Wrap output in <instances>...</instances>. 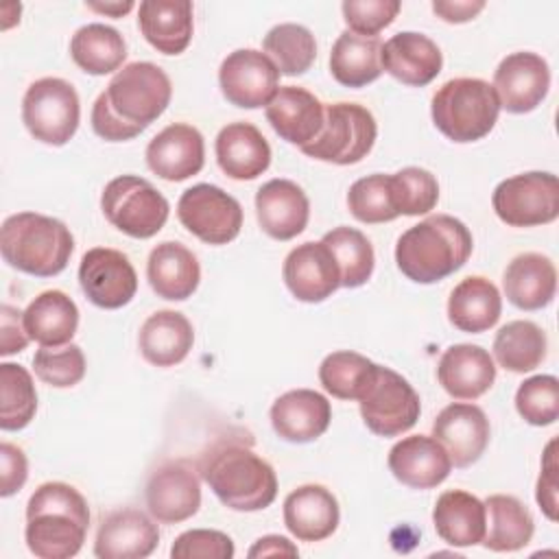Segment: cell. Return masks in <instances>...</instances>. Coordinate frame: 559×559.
<instances>
[{
    "instance_id": "6da1fadb",
    "label": "cell",
    "mask_w": 559,
    "mask_h": 559,
    "mask_svg": "<svg viewBox=\"0 0 559 559\" xmlns=\"http://www.w3.org/2000/svg\"><path fill=\"white\" fill-rule=\"evenodd\" d=\"M197 469L214 496L234 511H262L277 496L275 469L253 452L251 439H216L201 454Z\"/></svg>"
},
{
    "instance_id": "7a4b0ae2",
    "label": "cell",
    "mask_w": 559,
    "mask_h": 559,
    "mask_svg": "<svg viewBox=\"0 0 559 559\" xmlns=\"http://www.w3.org/2000/svg\"><path fill=\"white\" fill-rule=\"evenodd\" d=\"M87 526V502L68 483H44L28 498L24 539L39 559L74 557L83 548Z\"/></svg>"
},
{
    "instance_id": "3957f363",
    "label": "cell",
    "mask_w": 559,
    "mask_h": 559,
    "mask_svg": "<svg viewBox=\"0 0 559 559\" xmlns=\"http://www.w3.org/2000/svg\"><path fill=\"white\" fill-rule=\"evenodd\" d=\"M472 234L463 221L435 214L408 227L395 245L397 269L417 284H435L459 271L472 255Z\"/></svg>"
},
{
    "instance_id": "277c9868",
    "label": "cell",
    "mask_w": 559,
    "mask_h": 559,
    "mask_svg": "<svg viewBox=\"0 0 559 559\" xmlns=\"http://www.w3.org/2000/svg\"><path fill=\"white\" fill-rule=\"evenodd\" d=\"M0 251L9 266L35 277H52L68 266L74 238L59 218L17 212L2 223Z\"/></svg>"
},
{
    "instance_id": "5b68a950",
    "label": "cell",
    "mask_w": 559,
    "mask_h": 559,
    "mask_svg": "<svg viewBox=\"0 0 559 559\" xmlns=\"http://www.w3.org/2000/svg\"><path fill=\"white\" fill-rule=\"evenodd\" d=\"M430 114L435 127L448 140L465 144L485 138L493 129L500 100L487 81L459 76L435 92Z\"/></svg>"
},
{
    "instance_id": "8992f818",
    "label": "cell",
    "mask_w": 559,
    "mask_h": 559,
    "mask_svg": "<svg viewBox=\"0 0 559 559\" xmlns=\"http://www.w3.org/2000/svg\"><path fill=\"white\" fill-rule=\"evenodd\" d=\"M103 94L111 114L140 135L166 111L173 85L159 66L133 61L114 74Z\"/></svg>"
},
{
    "instance_id": "52a82bcc",
    "label": "cell",
    "mask_w": 559,
    "mask_h": 559,
    "mask_svg": "<svg viewBox=\"0 0 559 559\" xmlns=\"http://www.w3.org/2000/svg\"><path fill=\"white\" fill-rule=\"evenodd\" d=\"M105 218L131 238H153L168 221L166 197L144 177L120 175L100 194Z\"/></svg>"
},
{
    "instance_id": "ba28073f",
    "label": "cell",
    "mask_w": 559,
    "mask_h": 559,
    "mask_svg": "<svg viewBox=\"0 0 559 559\" xmlns=\"http://www.w3.org/2000/svg\"><path fill=\"white\" fill-rule=\"evenodd\" d=\"M376 135V118L367 107L356 103H332L325 105V120L319 135L299 151L319 162L349 166L369 155Z\"/></svg>"
},
{
    "instance_id": "9c48e42d",
    "label": "cell",
    "mask_w": 559,
    "mask_h": 559,
    "mask_svg": "<svg viewBox=\"0 0 559 559\" xmlns=\"http://www.w3.org/2000/svg\"><path fill=\"white\" fill-rule=\"evenodd\" d=\"M22 120L35 140L63 146L76 133L81 120L76 90L59 76L33 81L22 98Z\"/></svg>"
},
{
    "instance_id": "30bf717a",
    "label": "cell",
    "mask_w": 559,
    "mask_h": 559,
    "mask_svg": "<svg viewBox=\"0 0 559 559\" xmlns=\"http://www.w3.org/2000/svg\"><path fill=\"white\" fill-rule=\"evenodd\" d=\"M358 404L365 426L378 437L404 435L417 424L421 413V402L413 384L382 365L376 367Z\"/></svg>"
},
{
    "instance_id": "8fae6325",
    "label": "cell",
    "mask_w": 559,
    "mask_h": 559,
    "mask_svg": "<svg viewBox=\"0 0 559 559\" xmlns=\"http://www.w3.org/2000/svg\"><path fill=\"white\" fill-rule=\"evenodd\" d=\"M491 205L509 227L548 225L559 216V181L542 170L513 175L496 186Z\"/></svg>"
},
{
    "instance_id": "7c38bea8",
    "label": "cell",
    "mask_w": 559,
    "mask_h": 559,
    "mask_svg": "<svg viewBox=\"0 0 559 559\" xmlns=\"http://www.w3.org/2000/svg\"><path fill=\"white\" fill-rule=\"evenodd\" d=\"M179 223L207 245L231 242L242 227V207L214 183H197L179 197Z\"/></svg>"
},
{
    "instance_id": "4fadbf2b",
    "label": "cell",
    "mask_w": 559,
    "mask_h": 559,
    "mask_svg": "<svg viewBox=\"0 0 559 559\" xmlns=\"http://www.w3.org/2000/svg\"><path fill=\"white\" fill-rule=\"evenodd\" d=\"M218 85L223 96L242 109L266 107L280 90V70L266 52L255 48H238L229 52L218 68Z\"/></svg>"
},
{
    "instance_id": "5bb4252c",
    "label": "cell",
    "mask_w": 559,
    "mask_h": 559,
    "mask_svg": "<svg viewBox=\"0 0 559 559\" xmlns=\"http://www.w3.org/2000/svg\"><path fill=\"white\" fill-rule=\"evenodd\" d=\"M79 284L94 306L116 310L135 297L138 275L122 251L94 247L81 258Z\"/></svg>"
},
{
    "instance_id": "9a60e30c",
    "label": "cell",
    "mask_w": 559,
    "mask_h": 559,
    "mask_svg": "<svg viewBox=\"0 0 559 559\" xmlns=\"http://www.w3.org/2000/svg\"><path fill=\"white\" fill-rule=\"evenodd\" d=\"M146 507L159 524L190 520L201 507V483L194 465L183 459L162 463L146 483Z\"/></svg>"
},
{
    "instance_id": "2e32d148",
    "label": "cell",
    "mask_w": 559,
    "mask_h": 559,
    "mask_svg": "<svg viewBox=\"0 0 559 559\" xmlns=\"http://www.w3.org/2000/svg\"><path fill=\"white\" fill-rule=\"evenodd\" d=\"M550 87V70L537 52L520 50L507 55L493 72V90L500 109L509 114H528L546 98Z\"/></svg>"
},
{
    "instance_id": "e0dca14e",
    "label": "cell",
    "mask_w": 559,
    "mask_h": 559,
    "mask_svg": "<svg viewBox=\"0 0 559 559\" xmlns=\"http://www.w3.org/2000/svg\"><path fill=\"white\" fill-rule=\"evenodd\" d=\"M489 419L476 404H448L432 421V437L445 448L452 465L469 467L489 443Z\"/></svg>"
},
{
    "instance_id": "ac0fdd59",
    "label": "cell",
    "mask_w": 559,
    "mask_h": 559,
    "mask_svg": "<svg viewBox=\"0 0 559 559\" xmlns=\"http://www.w3.org/2000/svg\"><path fill=\"white\" fill-rule=\"evenodd\" d=\"M282 277L293 297L306 304L325 301L341 286L336 260L323 242H304L290 249Z\"/></svg>"
},
{
    "instance_id": "d6986e66",
    "label": "cell",
    "mask_w": 559,
    "mask_h": 559,
    "mask_svg": "<svg viewBox=\"0 0 559 559\" xmlns=\"http://www.w3.org/2000/svg\"><path fill=\"white\" fill-rule=\"evenodd\" d=\"M148 168L166 181H183L201 173L205 164V144L197 127L173 122L164 127L146 146Z\"/></svg>"
},
{
    "instance_id": "ffe728a7",
    "label": "cell",
    "mask_w": 559,
    "mask_h": 559,
    "mask_svg": "<svg viewBox=\"0 0 559 559\" xmlns=\"http://www.w3.org/2000/svg\"><path fill=\"white\" fill-rule=\"evenodd\" d=\"M159 544L157 524L138 509H118L100 520L94 542L98 559H144Z\"/></svg>"
},
{
    "instance_id": "44dd1931",
    "label": "cell",
    "mask_w": 559,
    "mask_h": 559,
    "mask_svg": "<svg viewBox=\"0 0 559 559\" xmlns=\"http://www.w3.org/2000/svg\"><path fill=\"white\" fill-rule=\"evenodd\" d=\"M264 114L282 140L304 148L319 135L325 120V105L304 87L284 85L266 103Z\"/></svg>"
},
{
    "instance_id": "7402d4cb",
    "label": "cell",
    "mask_w": 559,
    "mask_h": 559,
    "mask_svg": "<svg viewBox=\"0 0 559 559\" xmlns=\"http://www.w3.org/2000/svg\"><path fill=\"white\" fill-rule=\"evenodd\" d=\"M386 463L391 474L411 489H432L441 485L452 469L445 448L428 435H411L400 439L389 450Z\"/></svg>"
},
{
    "instance_id": "603a6c76",
    "label": "cell",
    "mask_w": 559,
    "mask_h": 559,
    "mask_svg": "<svg viewBox=\"0 0 559 559\" xmlns=\"http://www.w3.org/2000/svg\"><path fill=\"white\" fill-rule=\"evenodd\" d=\"M255 216L266 236L290 240L306 229L310 201L295 181L271 179L255 192Z\"/></svg>"
},
{
    "instance_id": "cb8c5ba5",
    "label": "cell",
    "mask_w": 559,
    "mask_h": 559,
    "mask_svg": "<svg viewBox=\"0 0 559 559\" xmlns=\"http://www.w3.org/2000/svg\"><path fill=\"white\" fill-rule=\"evenodd\" d=\"M332 419V406L325 395L312 389H293L280 395L271 406V426L275 435L290 443H310L319 439Z\"/></svg>"
},
{
    "instance_id": "d4e9b609",
    "label": "cell",
    "mask_w": 559,
    "mask_h": 559,
    "mask_svg": "<svg viewBox=\"0 0 559 559\" xmlns=\"http://www.w3.org/2000/svg\"><path fill=\"white\" fill-rule=\"evenodd\" d=\"M437 380L454 400H476L496 380V365L487 349L472 343L450 345L437 365Z\"/></svg>"
},
{
    "instance_id": "484cf974",
    "label": "cell",
    "mask_w": 559,
    "mask_h": 559,
    "mask_svg": "<svg viewBox=\"0 0 559 559\" xmlns=\"http://www.w3.org/2000/svg\"><path fill=\"white\" fill-rule=\"evenodd\" d=\"M380 61L382 70L400 83L424 87L441 72L443 55L424 33L402 31L382 44Z\"/></svg>"
},
{
    "instance_id": "4316f807",
    "label": "cell",
    "mask_w": 559,
    "mask_h": 559,
    "mask_svg": "<svg viewBox=\"0 0 559 559\" xmlns=\"http://www.w3.org/2000/svg\"><path fill=\"white\" fill-rule=\"evenodd\" d=\"M341 520L334 493L323 485H301L284 500V524L299 542L328 539Z\"/></svg>"
},
{
    "instance_id": "83f0119b",
    "label": "cell",
    "mask_w": 559,
    "mask_h": 559,
    "mask_svg": "<svg viewBox=\"0 0 559 559\" xmlns=\"http://www.w3.org/2000/svg\"><path fill=\"white\" fill-rule=\"evenodd\" d=\"M214 151L221 170L236 181L255 179L271 164V146L251 122L225 124L216 135Z\"/></svg>"
},
{
    "instance_id": "f1b7e54d",
    "label": "cell",
    "mask_w": 559,
    "mask_h": 559,
    "mask_svg": "<svg viewBox=\"0 0 559 559\" xmlns=\"http://www.w3.org/2000/svg\"><path fill=\"white\" fill-rule=\"evenodd\" d=\"M146 277L157 297L183 301L199 288L201 266L197 255L186 245L164 240L148 253Z\"/></svg>"
},
{
    "instance_id": "f546056e",
    "label": "cell",
    "mask_w": 559,
    "mask_h": 559,
    "mask_svg": "<svg viewBox=\"0 0 559 559\" xmlns=\"http://www.w3.org/2000/svg\"><path fill=\"white\" fill-rule=\"evenodd\" d=\"M138 26L144 39L162 55H179L188 48L194 31L192 2L144 0L138 9Z\"/></svg>"
},
{
    "instance_id": "4dcf8cb0",
    "label": "cell",
    "mask_w": 559,
    "mask_h": 559,
    "mask_svg": "<svg viewBox=\"0 0 559 559\" xmlns=\"http://www.w3.org/2000/svg\"><path fill=\"white\" fill-rule=\"evenodd\" d=\"M507 299L520 310H539L548 306L557 293V269L548 255L520 253L502 275Z\"/></svg>"
},
{
    "instance_id": "1f68e13d",
    "label": "cell",
    "mask_w": 559,
    "mask_h": 559,
    "mask_svg": "<svg viewBox=\"0 0 559 559\" xmlns=\"http://www.w3.org/2000/svg\"><path fill=\"white\" fill-rule=\"evenodd\" d=\"M194 330L186 314L157 310L140 328L138 345L146 362L155 367L179 365L192 349Z\"/></svg>"
},
{
    "instance_id": "d6a6232c",
    "label": "cell",
    "mask_w": 559,
    "mask_h": 559,
    "mask_svg": "<svg viewBox=\"0 0 559 559\" xmlns=\"http://www.w3.org/2000/svg\"><path fill=\"white\" fill-rule=\"evenodd\" d=\"M500 312V290L483 275H469L461 280L448 299V319L461 332L480 334L498 323Z\"/></svg>"
},
{
    "instance_id": "836d02e7",
    "label": "cell",
    "mask_w": 559,
    "mask_h": 559,
    "mask_svg": "<svg viewBox=\"0 0 559 559\" xmlns=\"http://www.w3.org/2000/svg\"><path fill=\"white\" fill-rule=\"evenodd\" d=\"M437 535L450 546H476L485 537V502L469 491L448 489L432 509Z\"/></svg>"
},
{
    "instance_id": "e575fe53",
    "label": "cell",
    "mask_w": 559,
    "mask_h": 559,
    "mask_svg": "<svg viewBox=\"0 0 559 559\" xmlns=\"http://www.w3.org/2000/svg\"><path fill=\"white\" fill-rule=\"evenodd\" d=\"M76 328L79 308L63 290H44L24 310V330L41 347L68 345Z\"/></svg>"
},
{
    "instance_id": "d590c367",
    "label": "cell",
    "mask_w": 559,
    "mask_h": 559,
    "mask_svg": "<svg viewBox=\"0 0 559 559\" xmlns=\"http://www.w3.org/2000/svg\"><path fill=\"white\" fill-rule=\"evenodd\" d=\"M535 533L531 511L515 496L493 493L485 500L483 546L493 552H515L524 548Z\"/></svg>"
},
{
    "instance_id": "8d00e7d4",
    "label": "cell",
    "mask_w": 559,
    "mask_h": 559,
    "mask_svg": "<svg viewBox=\"0 0 559 559\" xmlns=\"http://www.w3.org/2000/svg\"><path fill=\"white\" fill-rule=\"evenodd\" d=\"M382 41L343 31L330 52V72L345 87H365L382 74Z\"/></svg>"
},
{
    "instance_id": "74e56055",
    "label": "cell",
    "mask_w": 559,
    "mask_h": 559,
    "mask_svg": "<svg viewBox=\"0 0 559 559\" xmlns=\"http://www.w3.org/2000/svg\"><path fill=\"white\" fill-rule=\"evenodd\" d=\"M70 55L83 72L100 76L122 66L127 59V44L114 26L92 22L72 35Z\"/></svg>"
},
{
    "instance_id": "f35d334b",
    "label": "cell",
    "mask_w": 559,
    "mask_h": 559,
    "mask_svg": "<svg viewBox=\"0 0 559 559\" xmlns=\"http://www.w3.org/2000/svg\"><path fill=\"white\" fill-rule=\"evenodd\" d=\"M546 332L533 321H509L496 332L493 358L500 367L513 373H526L546 358Z\"/></svg>"
},
{
    "instance_id": "ab89813d",
    "label": "cell",
    "mask_w": 559,
    "mask_h": 559,
    "mask_svg": "<svg viewBox=\"0 0 559 559\" xmlns=\"http://www.w3.org/2000/svg\"><path fill=\"white\" fill-rule=\"evenodd\" d=\"M321 242L330 249V253L336 260L338 273H341V286L345 288H358L367 284V280L373 273L376 255L369 238L347 225L334 227L328 231Z\"/></svg>"
},
{
    "instance_id": "60d3db41",
    "label": "cell",
    "mask_w": 559,
    "mask_h": 559,
    "mask_svg": "<svg viewBox=\"0 0 559 559\" xmlns=\"http://www.w3.org/2000/svg\"><path fill=\"white\" fill-rule=\"evenodd\" d=\"M264 52L275 63L280 74L297 76L310 70L317 57V41L310 28L301 24H277L264 35Z\"/></svg>"
},
{
    "instance_id": "b9f144b4",
    "label": "cell",
    "mask_w": 559,
    "mask_h": 559,
    "mask_svg": "<svg viewBox=\"0 0 559 559\" xmlns=\"http://www.w3.org/2000/svg\"><path fill=\"white\" fill-rule=\"evenodd\" d=\"M376 362L367 356L349 349L332 352L319 367L321 386L338 400H360L367 384L376 373Z\"/></svg>"
},
{
    "instance_id": "7bdbcfd3",
    "label": "cell",
    "mask_w": 559,
    "mask_h": 559,
    "mask_svg": "<svg viewBox=\"0 0 559 559\" xmlns=\"http://www.w3.org/2000/svg\"><path fill=\"white\" fill-rule=\"evenodd\" d=\"M37 411V393L31 373L15 362L0 365V428L22 430Z\"/></svg>"
},
{
    "instance_id": "ee69618b",
    "label": "cell",
    "mask_w": 559,
    "mask_h": 559,
    "mask_svg": "<svg viewBox=\"0 0 559 559\" xmlns=\"http://www.w3.org/2000/svg\"><path fill=\"white\" fill-rule=\"evenodd\" d=\"M347 207L356 221L367 225L389 223L397 218L400 214L393 205L391 175L373 173L354 181L347 192Z\"/></svg>"
},
{
    "instance_id": "f6af8a7d",
    "label": "cell",
    "mask_w": 559,
    "mask_h": 559,
    "mask_svg": "<svg viewBox=\"0 0 559 559\" xmlns=\"http://www.w3.org/2000/svg\"><path fill=\"white\" fill-rule=\"evenodd\" d=\"M393 205L400 216H419L435 210L439 201L437 177L419 166H406L391 175Z\"/></svg>"
},
{
    "instance_id": "bcb514c9",
    "label": "cell",
    "mask_w": 559,
    "mask_h": 559,
    "mask_svg": "<svg viewBox=\"0 0 559 559\" xmlns=\"http://www.w3.org/2000/svg\"><path fill=\"white\" fill-rule=\"evenodd\" d=\"M515 408L531 426H550L559 417V380L542 373L524 380L515 391Z\"/></svg>"
},
{
    "instance_id": "7dc6e473",
    "label": "cell",
    "mask_w": 559,
    "mask_h": 559,
    "mask_svg": "<svg viewBox=\"0 0 559 559\" xmlns=\"http://www.w3.org/2000/svg\"><path fill=\"white\" fill-rule=\"evenodd\" d=\"M35 376L57 389H70L85 376L83 349L74 343L59 347H39L33 356Z\"/></svg>"
},
{
    "instance_id": "c3c4849f",
    "label": "cell",
    "mask_w": 559,
    "mask_h": 559,
    "mask_svg": "<svg viewBox=\"0 0 559 559\" xmlns=\"http://www.w3.org/2000/svg\"><path fill=\"white\" fill-rule=\"evenodd\" d=\"M400 0H345L341 4L343 20L352 33L376 37L400 13Z\"/></svg>"
},
{
    "instance_id": "681fc988",
    "label": "cell",
    "mask_w": 559,
    "mask_h": 559,
    "mask_svg": "<svg viewBox=\"0 0 559 559\" xmlns=\"http://www.w3.org/2000/svg\"><path fill=\"white\" fill-rule=\"evenodd\" d=\"M234 542L214 528H192L181 533L170 548L173 559H231Z\"/></svg>"
},
{
    "instance_id": "f907efd6",
    "label": "cell",
    "mask_w": 559,
    "mask_h": 559,
    "mask_svg": "<svg viewBox=\"0 0 559 559\" xmlns=\"http://www.w3.org/2000/svg\"><path fill=\"white\" fill-rule=\"evenodd\" d=\"M0 465H2L0 496L9 498L24 487V483L28 478V463H26L22 448L4 441L0 445Z\"/></svg>"
},
{
    "instance_id": "816d5d0a",
    "label": "cell",
    "mask_w": 559,
    "mask_h": 559,
    "mask_svg": "<svg viewBox=\"0 0 559 559\" xmlns=\"http://www.w3.org/2000/svg\"><path fill=\"white\" fill-rule=\"evenodd\" d=\"M555 445L557 441L552 439L546 445L544 452V463H542V474L537 480V504L544 511V515L550 522H557V463H555Z\"/></svg>"
},
{
    "instance_id": "f5cc1de1",
    "label": "cell",
    "mask_w": 559,
    "mask_h": 559,
    "mask_svg": "<svg viewBox=\"0 0 559 559\" xmlns=\"http://www.w3.org/2000/svg\"><path fill=\"white\" fill-rule=\"evenodd\" d=\"M0 354L9 356L22 352L28 345V334L24 330V312L4 304L0 314Z\"/></svg>"
},
{
    "instance_id": "db71d44e",
    "label": "cell",
    "mask_w": 559,
    "mask_h": 559,
    "mask_svg": "<svg viewBox=\"0 0 559 559\" xmlns=\"http://www.w3.org/2000/svg\"><path fill=\"white\" fill-rule=\"evenodd\" d=\"M485 9L483 0H435L432 11L450 24H463L474 20Z\"/></svg>"
},
{
    "instance_id": "11a10c76",
    "label": "cell",
    "mask_w": 559,
    "mask_h": 559,
    "mask_svg": "<svg viewBox=\"0 0 559 559\" xmlns=\"http://www.w3.org/2000/svg\"><path fill=\"white\" fill-rule=\"evenodd\" d=\"M249 557H275V555H288L297 557V546L290 544V539L282 535H264L260 537L247 552Z\"/></svg>"
},
{
    "instance_id": "9f6ffc18",
    "label": "cell",
    "mask_w": 559,
    "mask_h": 559,
    "mask_svg": "<svg viewBox=\"0 0 559 559\" xmlns=\"http://www.w3.org/2000/svg\"><path fill=\"white\" fill-rule=\"evenodd\" d=\"M87 9L92 11H98V13H105V15H111V17H122L124 13H129L133 9V2L131 0H124V2H87Z\"/></svg>"
}]
</instances>
